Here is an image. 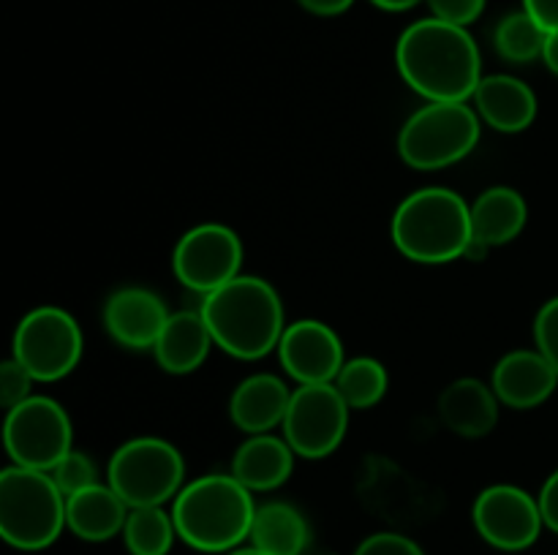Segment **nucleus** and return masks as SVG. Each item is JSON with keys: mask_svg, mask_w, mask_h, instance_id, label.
<instances>
[{"mask_svg": "<svg viewBox=\"0 0 558 555\" xmlns=\"http://www.w3.org/2000/svg\"><path fill=\"white\" fill-rule=\"evenodd\" d=\"M82 351L85 337L80 321L58 305L27 310L11 337V357L41 384L65 379L80 365Z\"/></svg>", "mask_w": 558, "mask_h": 555, "instance_id": "nucleus-8", "label": "nucleus"}, {"mask_svg": "<svg viewBox=\"0 0 558 555\" xmlns=\"http://www.w3.org/2000/svg\"><path fill=\"white\" fill-rule=\"evenodd\" d=\"M480 120L499 134H521L537 120V92L510 74L483 76L472 96Z\"/></svg>", "mask_w": 558, "mask_h": 555, "instance_id": "nucleus-18", "label": "nucleus"}, {"mask_svg": "<svg viewBox=\"0 0 558 555\" xmlns=\"http://www.w3.org/2000/svg\"><path fill=\"white\" fill-rule=\"evenodd\" d=\"M256 506L254 493L232 473H205L185 482L172 501L178 539L199 553L227 555L251 536Z\"/></svg>", "mask_w": 558, "mask_h": 555, "instance_id": "nucleus-3", "label": "nucleus"}, {"mask_svg": "<svg viewBox=\"0 0 558 555\" xmlns=\"http://www.w3.org/2000/svg\"><path fill=\"white\" fill-rule=\"evenodd\" d=\"M534 348H539L545 359L558 370V294L534 316Z\"/></svg>", "mask_w": 558, "mask_h": 555, "instance_id": "nucleus-29", "label": "nucleus"}, {"mask_svg": "<svg viewBox=\"0 0 558 555\" xmlns=\"http://www.w3.org/2000/svg\"><path fill=\"white\" fill-rule=\"evenodd\" d=\"M529 223V205L521 190L510 185H490L472 201V232L496 248L523 234Z\"/></svg>", "mask_w": 558, "mask_h": 555, "instance_id": "nucleus-22", "label": "nucleus"}, {"mask_svg": "<svg viewBox=\"0 0 558 555\" xmlns=\"http://www.w3.org/2000/svg\"><path fill=\"white\" fill-rule=\"evenodd\" d=\"M474 531L501 553L529 550L543 533L545 520L537 495L518 484H490L474 498Z\"/></svg>", "mask_w": 558, "mask_h": 555, "instance_id": "nucleus-12", "label": "nucleus"}, {"mask_svg": "<svg viewBox=\"0 0 558 555\" xmlns=\"http://www.w3.org/2000/svg\"><path fill=\"white\" fill-rule=\"evenodd\" d=\"M294 449L283 435L276 433H259L248 435L243 444L234 449L232 466L229 473L238 479L243 488L251 493H272L289 482L294 471Z\"/></svg>", "mask_w": 558, "mask_h": 555, "instance_id": "nucleus-19", "label": "nucleus"}, {"mask_svg": "<svg viewBox=\"0 0 558 555\" xmlns=\"http://www.w3.org/2000/svg\"><path fill=\"white\" fill-rule=\"evenodd\" d=\"M107 484L129 509L172 504L185 488L183 452L158 435H136L112 452Z\"/></svg>", "mask_w": 558, "mask_h": 555, "instance_id": "nucleus-7", "label": "nucleus"}, {"mask_svg": "<svg viewBox=\"0 0 558 555\" xmlns=\"http://www.w3.org/2000/svg\"><path fill=\"white\" fill-rule=\"evenodd\" d=\"M523 11H529L548 33L558 30V0H523Z\"/></svg>", "mask_w": 558, "mask_h": 555, "instance_id": "nucleus-33", "label": "nucleus"}, {"mask_svg": "<svg viewBox=\"0 0 558 555\" xmlns=\"http://www.w3.org/2000/svg\"><path fill=\"white\" fill-rule=\"evenodd\" d=\"M129 511L109 484L98 482L65 498V528L82 542H109L123 533Z\"/></svg>", "mask_w": 558, "mask_h": 555, "instance_id": "nucleus-21", "label": "nucleus"}, {"mask_svg": "<svg viewBox=\"0 0 558 555\" xmlns=\"http://www.w3.org/2000/svg\"><path fill=\"white\" fill-rule=\"evenodd\" d=\"M483 120L469 101H428L409 114L398 134V156L417 172H441L474 152Z\"/></svg>", "mask_w": 558, "mask_h": 555, "instance_id": "nucleus-6", "label": "nucleus"}, {"mask_svg": "<svg viewBox=\"0 0 558 555\" xmlns=\"http://www.w3.org/2000/svg\"><path fill=\"white\" fill-rule=\"evenodd\" d=\"M169 308L153 288L123 286L104 303L101 321L107 335L131 351H153L169 321Z\"/></svg>", "mask_w": 558, "mask_h": 555, "instance_id": "nucleus-14", "label": "nucleus"}, {"mask_svg": "<svg viewBox=\"0 0 558 555\" xmlns=\"http://www.w3.org/2000/svg\"><path fill=\"white\" fill-rule=\"evenodd\" d=\"M332 384L352 411H365V408H374L385 400L390 375L379 359L352 357L343 362L341 373L336 375Z\"/></svg>", "mask_w": 558, "mask_h": 555, "instance_id": "nucleus-25", "label": "nucleus"}, {"mask_svg": "<svg viewBox=\"0 0 558 555\" xmlns=\"http://www.w3.org/2000/svg\"><path fill=\"white\" fill-rule=\"evenodd\" d=\"M543 63L548 65L550 74L558 76V30L548 33V38H545V47H543Z\"/></svg>", "mask_w": 558, "mask_h": 555, "instance_id": "nucleus-35", "label": "nucleus"}, {"mask_svg": "<svg viewBox=\"0 0 558 555\" xmlns=\"http://www.w3.org/2000/svg\"><path fill=\"white\" fill-rule=\"evenodd\" d=\"M49 473H52L54 484L63 490L65 498L80 493V490L93 488V484L101 482V479H98L96 462H93L85 452H76V449H71L69 455H65Z\"/></svg>", "mask_w": 558, "mask_h": 555, "instance_id": "nucleus-27", "label": "nucleus"}, {"mask_svg": "<svg viewBox=\"0 0 558 555\" xmlns=\"http://www.w3.org/2000/svg\"><path fill=\"white\" fill-rule=\"evenodd\" d=\"M548 30L529 11H510L494 30V49L501 60L515 65L543 60Z\"/></svg>", "mask_w": 558, "mask_h": 555, "instance_id": "nucleus-26", "label": "nucleus"}, {"mask_svg": "<svg viewBox=\"0 0 558 555\" xmlns=\"http://www.w3.org/2000/svg\"><path fill=\"white\" fill-rule=\"evenodd\" d=\"M354 555H425V550L403 533L379 531L365 536L354 550Z\"/></svg>", "mask_w": 558, "mask_h": 555, "instance_id": "nucleus-30", "label": "nucleus"}, {"mask_svg": "<svg viewBox=\"0 0 558 555\" xmlns=\"http://www.w3.org/2000/svg\"><path fill=\"white\" fill-rule=\"evenodd\" d=\"M248 542L267 555H305L311 550L308 517L287 501L256 506Z\"/></svg>", "mask_w": 558, "mask_h": 555, "instance_id": "nucleus-23", "label": "nucleus"}, {"mask_svg": "<svg viewBox=\"0 0 558 555\" xmlns=\"http://www.w3.org/2000/svg\"><path fill=\"white\" fill-rule=\"evenodd\" d=\"M305 555H338V553H332V550H308Z\"/></svg>", "mask_w": 558, "mask_h": 555, "instance_id": "nucleus-39", "label": "nucleus"}, {"mask_svg": "<svg viewBox=\"0 0 558 555\" xmlns=\"http://www.w3.org/2000/svg\"><path fill=\"white\" fill-rule=\"evenodd\" d=\"M65 531V495L52 473L9 462L0 471V536L9 547L38 553Z\"/></svg>", "mask_w": 558, "mask_h": 555, "instance_id": "nucleus-5", "label": "nucleus"}, {"mask_svg": "<svg viewBox=\"0 0 558 555\" xmlns=\"http://www.w3.org/2000/svg\"><path fill=\"white\" fill-rule=\"evenodd\" d=\"M539 501V509H543V520L548 531L558 533V468L545 479L543 490L537 495Z\"/></svg>", "mask_w": 558, "mask_h": 555, "instance_id": "nucleus-32", "label": "nucleus"}, {"mask_svg": "<svg viewBox=\"0 0 558 555\" xmlns=\"http://www.w3.org/2000/svg\"><path fill=\"white\" fill-rule=\"evenodd\" d=\"M425 3H428L430 16H436V20L469 27L483 16L488 0H425Z\"/></svg>", "mask_w": 558, "mask_h": 555, "instance_id": "nucleus-31", "label": "nucleus"}, {"mask_svg": "<svg viewBox=\"0 0 558 555\" xmlns=\"http://www.w3.org/2000/svg\"><path fill=\"white\" fill-rule=\"evenodd\" d=\"M216 346L202 310H174L158 337L153 357L158 368L169 375H189L205 365L210 348Z\"/></svg>", "mask_w": 558, "mask_h": 555, "instance_id": "nucleus-20", "label": "nucleus"}, {"mask_svg": "<svg viewBox=\"0 0 558 555\" xmlns=\"http://www.w3.org/2000/svg\"><path fill=\"white\" fill-rule=\"evenodd\" d=\"M33 384H36V379L14 357L0 362V406L5 411L25 403L33 395Z\"/></svg>", "mask_w": 558, "mask_h": 555, "instance_id": "nucleus-28", "label": "nucleus"}, {"mask_svg": "<svg viewBox=\"0 0 558 555\" xmlns=\"http://www.w3.org/2000/svg\"><path fill=\"white\" fill-rule=\"evenodd\" d=\"M120 536L131 555H169L178 539L172 509H163V506L131 509Z\"/></svg>", "mask_w": 558, "mask_h": 555, "instance_id": "nucleus-24", "label": "nucleus"}, {"mask_svg": "<svg viewBox=\"0 0 558 555\" xmlns=\"http://www.w3.org/2000/svg\"><path fill=\"white\" fill-rule=\"evenodd\" d=\"M199 310L216 346L245 362L276 351L287 330L281 294L259 275H238L227 286L202 297Z\"/></svg>", "mask_w": 558, "mask_h": 555, "instance_id": "nucleus-2", "label": "nucleus"}, {"mask_svg": "<svg viewBox=\"0 0 558 555\" xmlns=\"http://www.w3.org/2000/svg\"><path fill=\"white\" fill-rule=\"evenodd\" d=\"M289 379L303 384H332L341 373L347 354L338 332L319 319H300L287 324L276 348Z\"/></svg>", "mask_w": 558, "mask_h": 555, "instance_id": "nucleus-13", "label": "nucleus"}, {"mask_svg": "<svg viewBox=\"0 0 558 555\" xmlns=\"http://www.w3.org/2000/svg\"><path fill=\"white\" fill-rule=\"evenodd\" d=\"M472 234V205L458 190L441 185L412 190L396 207L390 221V237L398 254L417 264L463 259Z\"/></svg>", "mask_w": 558, "mask_h": 555, "instance_id": "nucleus-4", "label": "nucleus"}, {"mask_svg": "<svg viewBox=\"0 0 558 555\" xmlns=\"http://www.w3.org/2000/svg\"><path fill=\"white\" fill-rule=\"evenodd\" d=\"M490 386L501 406L529 411L550 400L558 386V370L539 348H515L496 362Z\"/></svg>", "mask_w": 558, "mask_h": 555, "instance_id": "nucleus-15", "label": "nucleus"}, {"mask_svg": "<svg viewBox=\"0 0 558 555\" xmlns=\"http://www.w3.org/2000/svg\"><path fill=\"white\" fill-rule=\"evenodd\" d=\"M303 11L314 16H341L354 5V0H298Z\"/></svg>", "mask_w": 558, "mask_h": 555, "instance_id": "nucleus-34", "label": "nucleus"}, {"mask_svg": "<svg viewBox=\"0 0 558 555\" xmlns=\"http://www.w3.org/2000/svg\"><path fill=\"white\" fill-rule=\"evenodd\" d=\"M3 444L14 466L49 473L74 449V424L63 403L49 395H31L5 411Z\"/></svg>", "mask_w": 558, "mask_h": 555, "instance_id": "nucleus-9", "label": "nucleus"}, {"mask_svg": "<svg viewBox=\"0 0 558 555\" xmlns=\"http://www.w3.org/2000/svg\"><path fill=\"white\" fill-rule=\"evenodd\" d=\"M227 555H267L262 553L259 547H254V544H248V547H238V550H229Z\"/></svg>", "mask_w": 558, "mask_h": 555, "instance_id": "nucleus-38", "label": "nucleus"}, {"mask_svg": "<svg viewBox=\"0 0 558 555\" xmlns=\"http://www.w3.org/2000/svg\"><path fill=\"white\" fill-rule=\"evenodd\" d=\"M371 3H374L376 9H381V11H392V14H398V11H409V9H414V5L423 3V0H371Z\"/></svg>", "mask_w": 558, "mask_h": 555, "instance_id": "nucleus-37", "label": "nucleus"}, {"mask_svg": "<svg viewBox=\"0 0 558 555\" xmlns=\"http://www.w3.org/2000/svg\"><path fill=\"white\" fill-rule=\"evenodd\" d=\"M396 65L401 79L425 101H472L483 82V54L469 27L436 16L412 22L398 36Z\"/></svg>", "mask_w": 558, "mask_h": 555, "instance_id": "nucleus-1", "label": "nucleus"}, {"mask_svg": "<svg viewBox=\"0 0 558 555\" xmlns=\"http://www.w3.org/2000/svg\"><path fill=\"white\" fill-rule=\"evenodd\" d=\"M243 239L227 223H199L178 239L172 250L174 278L189 292L213 294L243 275Z\"/></svg>", "mask_w": 558, "mask_h": 555, "instance_id": "nucleus-10", "label": "nucleus"}, {"mask_svg": "<svg viewBox=\"0 0 558 555\" xmlns=\"http://www.w3.org/2000/svg\"><path fill=\"white\" fill-rule=\"evenodd\" d=\"M436 411L450 433L461 439H485L499 424L501 400L496 397L494 386L485 384L483 379L463 375L441 390Z\"/></svg>", "mask_w": 558, "mask_h": 555, "instance_id": "nucleus-16", "label": "nucleus"}, {"mask_svg": "<svg viewBox=\"0 0 558 555\" xmlns=\"http://www.w3.org/2000/svg\"><path fill=\"white\" fill-rule=\"evenodd\" d=\"M292 392L287 381L276 373H254L234 386L229 397V419L245 435L272 433L283 428Z\"/></svg>", "mask_w": 558, "mask_h": 555, "instance_id": "nucleus-17", "label": "nucleus"}, {"mask_svg": "<svg viewBox=\"0 0 558 555\" xmlns=\"http://www.w3.org/2000/svg\"><path fill=\"white\" fill-rule=\"evenodd\" d=\"M347 400L336 384H303L294 386L287 419H283V439L294 455L305 460H325L349 433Z\"/></svg>", "mask_w": 558, "mask_h": 555, "instance_id": "nucleus-11", "label": "nucleus"}, {"mask_svg": "<svg viewBox=\"0 0 558 555\" xmlns=\"http://www.w3.org/2000/svg\"><path fill=\"white\" fill-rule=\"evenodd\" d=\"M490 254V245L485 239H480L477 234H472V239L466 243V250H463V259L466 261H485Z\"/></svg>", "mask_w": 558, "mask_h": 555, "instance_id": "nucleus-36", "label": "nucleus"}]
</instances>
